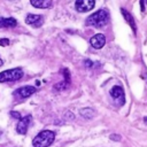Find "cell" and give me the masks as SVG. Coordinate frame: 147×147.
I'll list each match as a JSON object with an SVG mask.
<instances>
[{
	"instance_id": "6da1fadb",
	"label": "cell",
	"mask_w": 147,
	"mask_h": 147,
	"mask_svg": "<svg viewBox=\"0 0 147 147\" xmlns=\"http://www.w3.org/2000/svg\"><path fill=\"white\" fill-rule=\"evenodd\" d=\"M108 22H109V13L106 9H99L98 11L93 13L86 18L85 24L88 26L100 28V26L106 25Z\"/></svg>"
},
{
	"instance_id": "7a4b0ae2",
	"label": "cell",
	"mask_w": 147,
	"mask_h": 147,
	"mask_svg": "<svg viewBox=\"0 0 147 147\" xmlns=\"http://www.w3.org/2000/svg\"><path fill=\"white\" fill-rule=\"evenodd\" d=\"M55 139V133L51 130H44L39 132L32 140L33 147H48Z\"/></svg>"
},
{
	"instance_id": "3957f363",
	"label": "cell",
	"mask_w": 147,
	"mask_h": 147,
	"mask_svg": "<svg viewBox=\"0 0 147 147\" xmlns=\"http://www.w3.org/2000/svg\"><path fill=\"white\" fill-rule=\"evenodd\" d=\"M23 77V70L21 68L8 69L0 72V83L5 82H16Z\"/></svg>"
},
{
	"instance_id": "277c9868",
	"label": "cell",
	"mask_w": 147,
	"mask_h": 147,
	"mask_svg": "<svg viewBox=\"0 0 147 147\" xmlns=\"http://www.w3.org/2000/svg\"><path fill=\"white\" fill-rule=\"evenodd\" d=\"M95 6V0H76L75 8L79 13L90 11Z\"/></svg>"
},
{
	"instance_id": "5b68a950",
	"label": "cell",
	"mask_w": 147,
	"mask_h": 147,
	"mask_svg": "<svg viewBox=\"0 0 147 147\" xmlns=\"http://www.w3.org/2000/svg\"><path fill=\"white\" fill-rule=\"evenodd\" d=\"M110 95L113 96V99L119 105L123 106L125 102V95H124V91L121 86H113V88L110 90Z\"/></svg>"
},
{
	"instance_id": "8992f818",
	"label": "cell",
	"mask_w": 147,
	"mask_h": 147,
	"mask_svg": "<svg viewBox=\"0 0 147 147\" xmlns=\"http://www.w3.org/2000/svg\"><path fill=\"white\" fill-rule=\"evenodd\" d=\"M25 23L33 28H40L44 23V17L38 14H28L25 17Z\"/></svg>"
},
{
	"instance_id": "52a82bcc",
	"label": "cell",
	"mask_w": 147,
	"mask_h": 147,
	"mask_svg": "<svg viewBox=\"0 0 147 147\" xmlns=\"http://www.w3.org/2000/svg\"><path fill=\"white\" fill-rule=\"evenodd\" d=\"M36 91H37V88L33 87V86H22V87L17 88L14 92V95L17 96V98H20V99H26L30 95H32Z\"/></svg>"
},
{
	"instance_id": "ba28073f",
	"label": "cell",
	"mask_w": 147,
	"mask_h": 147,
	"mask_svg": "<svg viewBox=\"0 0 147 147\" xmlns=\"http://www.w3.org/2000/svg\"><path fill=\"white\" fill-rule=\"evenodd\" d=\"M31 119H32V118H31L30 115H26V116H24V117H21L20 121H18V123H17V125H16V131H17V133H20V134H25L26 131H28V127H29V125H30Z\"/></svg>"
},
{
	"instance_id": "9c48e42d",
	"label": "cell",
	"mask_w": 147,
	"mask_h": 147,
	"mask_svg": "<svg viewBox=\"0 0 147 147\" xmlns=\"http://www.w3.org/2000/svg\"><path fill=\"white\" fill-rule=\"evenodd\" d=\"M90 44L92 45V47H94L96 49L102 48L106 44V37L102 33H96L90 39Z\"/></svg>"
},
{
	"instance_id": "30bf717a",
	"label": "cell",
	"mask_w": 147,
	"mask_h": 147,
	"mask_svg": "<svg viewBox=\"0 0 147 147\" xmlns=\"http://www.w3.org/2000/svg\"><path fill=\"white\" fill-rule=\"evenodd\" d=\"M30 2L34 8H40V9L51 8L53 5V0H30Z\"/></svg>"
},
{
	"instance_id": "8fae6325",
	"label": "cell",
	"mask_w": 147,
	"mask_h": 147,
	"mask_svg": "<svg viewBox=\"0 0 147 147\" xmlns=\"http://www.w3.org/2000/svg\"><path fill=\"white\" fill-rule=\"evenodd\" d=\"M17 21L14 17H0V28H15Z\"/></svg>"
},
{
	"instance_id": "7c38bea8",
	"label": "cell",
	"mask_w": 147,
	"mask_h": 147,
	"mask_svg": "<svg viewBox=\"0 0 147 147\" xmlns=\"http://www.w3.org/2000/svg\"><path fill=\"white\" fill-rule=\"evenodd\" d=\"M121 11H122V14H123V16H124L125 21L130 24L131 29H132V30H133V32L136 33V32H137V26H136V22H134V20H133V17H132V15H131L127 10H125L124 8H122V9H121Z\"/></svg>"
},
{
	"instance_id": "4fadbf2b",
	"label": "cell",
	"mask_w": 147,
	"mask_h": 147,
	"mask_svg": "<svg viewBox=\"0 0 147 147\" xmlns=\"http://www.w3.org/2000/svg\"><path fill=\"white\" fill-rule=\"evenodd\" d=\"M79 114H80L84 118L90 119V118H92V117H94V116H95V110H93L92 108L86 107V108L80 109V110H79Z\"/></svg>"
},
{
	"instance_id": "5bb4252c",
	"label": "cell",
	"mask_w": 147,
	"mask_h": 147,
	"mask_svg": "<svg viewBox=\"0 0 147 147\" xmlns=\"http://www.w3.org/2000/svg\"><path fill=\"white\" fill-rule=\"evenodd\" d=\"M68 85H69V83H67L65 80H63L62 83H59V84L54 85V88H56V90H64V88L68 87Z\"/></svg>"
},
{
	"instance_id": "9a60e30c",
	"label": "cell",
	"mask_w": 147,
	"mask_h": 147,
	"mask_svg": "<svg viewBox=\"0 0 147 147\" xmlns=\"http://www.w3.org/2000/svg\"><path fill=\"white\" fill-rule=\"evenodd\" d=\"M62 74H63V76H64V80L70 84V74H69V70H68V69H63V70H62Z\"/></svg>"
},
{
	"instance_id": "2e32d148",
	"label": "cell",
	"mask_w": 147,
	"mask_h": 147,
	"mask_svg": "<svg viewBox=\"0 0 147 147\" xmlns=\"http://www.w3.org/2000/svg\"><path fill=\"white\" fill-rule=\"evenodd\" d=\"M9 39H7V38H1L0 39V46H2V47H5V46H8L9 45Z\"/></svg>"
},
{
	"instance_id": "e0dca14e",
	"label": "cell",
	"mask_w": 147,
	"mask_h": 147,
	"mask_svg": "<svg viewBox=\"0 0 147 147\" xmlns=\"http://www.w3.org/2000/svg\"><path fill=\"white\" fill-rule=\"evenodd\" d=\"M110 139L115 140V141H119L121 140V136L119 134H110Z\"/></svg>"
},
{
	"instance_id": "ac0fdd59",
	"label": "cell",
	"mask_w": 147,
	"mask_h": 147,
	"mask_svg": "<svg viewBox=\"0 0 147 147\" xmlns=\"http://www.w3.org/2000/svg\"><path fill=\"white\" fill-rule=\"evenodd\" d=\"M10 115L14 117V118H21V114L18 113V111H10Z\"/></svg>"
},
{
	"instance_id": "d6986e66",
	"label": "cell",
	"mask_w": 147,
	"mask_h": 147,
	"mask_svg": "<svg viewBox=\"0 0 147 147\" xmlns=\"http://www.w3.org/2000/svg\"><path fill=\"white\" fill-rule=\"evenodd\" d=\"M85 65H86L87 68H91V67L93 65V62H92L91 60H85Z\"/></svg>"
},
{
	"instance_id": "ffe728a7",
	"label": "cell",
	"mask_w": 147,
	"mask_h": 147,
	"mask_svg": "<svg viewBox=\"0 0 147 147\" xmlns=\"http://www.w3.org/2000/svg\"><path fill=\"white\" fill-rule=\"evenodd\" d=\"M140 7H141V11L145 10V5H144V0H140Z\"/></svg>"
},
{
	"instance_id": "44dd1931",
	"label": "cell",
	"mask_w": 147,
	"mask_h": 147,
	"mask_svg": "<svg viewBox=\"0 0 147 147\" xmlns=\"http://www.w3.org/2000/svg\"><path fill=\"white\" fill-rule=\"evenodd\" d=\"M2 64H3V61H2V60H1V57H0V67H1Z\"/></svg>"
},
{
	"instance_id": "7402d4cb",
	"label": "cell",
	"mask_w": 147,
	"mask_h": 147,
	"mask_svg": "<svg viewBox=\"0 0 147 147\" xmlns=\"http://www.w3.org/2000/svg\"><path fill=\"white\" fill-rule=\"evenodd\" d=\"M144 122H145V123H147V117H145V118H144Z\"/></svg>"
},
{
	"instance_id": "603a6c76",
	"label": "cell",
	"mask_w": 147,
	"mask_h": 147,
	"mask_svg": "<svg viewBox=\"0 0 147 147\" xmlns=\"http://www.w3.org/2000/svg\"><path fill=\"white\" fill-rule=\"evenodd\" d=\"M10 1H14V0H10Z\"/></svg>"
}]
</instances>
